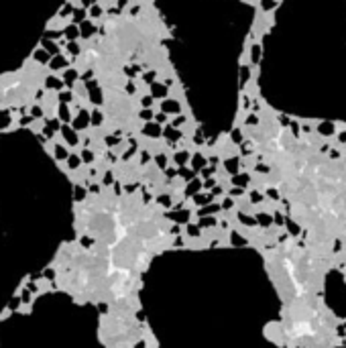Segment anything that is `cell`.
I'll return each mask as SVG.
<instances>
[{"label":"cell","mask_w":346,"mask_h":348,"mask_svg":"<svg viewBox=\"0 0 346 348\" xmlns=\"http://www.w3.org/2000/svg\"><path fill=\"white\" fill-rule=\"evenodd\" d=\"M63 136H65V139H67L72 145H73V143H77V136L72 132V128H63Z\"/></svg>","instance_id":"1"},{"label":"cell","mask_w":346,"mask_h":348,"mask_svg":"<svg viewBox=\"0 0 346 348\" xmlns=\"http://www.w3.org/2000/svg\"><path fill=\"white\" fill-rule=\"evenodd\" d=\"M67 161H69V167H72V169H75V167L79 165V157L72 155V157H67Z\"/></svg>","instance_id":"2"},{"label":"cell","mask_w":346,"mask_h":348,"mask_svg":"<svg viewBox=\"0 0 346 348\" xmlns=\"http://www.w3.org/2000/svg\"><path fill=\"white\" fill-rule=\"evenodd\" d=\"M55 155H57L59 159H65V157H67V153H65L63 147H57V149H55Z\"/></svg>","instance_id":"3"},{"label":"cell","mask_w":346,"mask_h":348,"mask_svg":"<svg viewBox=\"0 0 346 348\" xmlns=\"http://www.w3.org/2000/svg\"><path fill=\"white\" fill-rule=\"evenodd\" d=\"M84 198V189L82 187H75V200H82Z\"/></svg>","instance_id":"4"},{"label":"cell","mask_w":346,"mask_h":348,"mask_svg":"<svg viewBox=\"0 0 346 348\" xmlns=\"http://www.w3.org/2000/svg\"><path fill=\"white\" fill-rule=\"evenodd\" d=\"M82 157H84V161H92V153H90V151H86Z\"/></svg>","instance_id":"5"}]
</instances>
